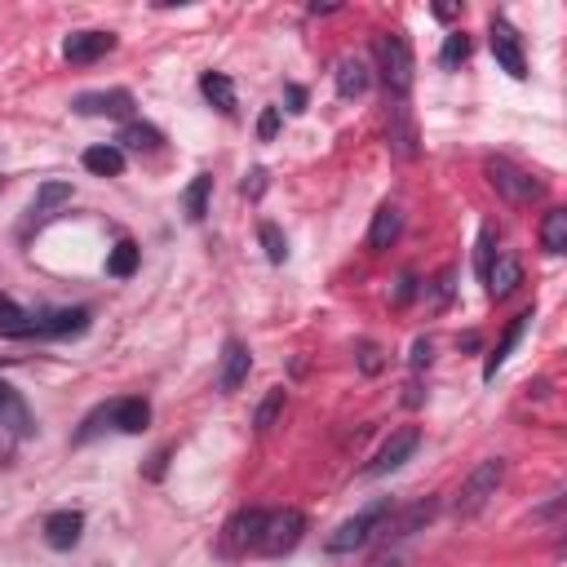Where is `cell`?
Instances as JSON below:
<instances>
[{"mask_svg":"<svg viewBox=\"0 0 567 567\" xmlns=\"http://www.w3.org/2000/svg\"><path fill=\"white\" fill-rule=\"evenodd\" d=\"M279 413H284V391H270V395L257 404V417H253V426L266 435V430L275 426V417H279Z\"/></svg>","mask_w":567,"mask_h":567,"instance_id":"32","label":"cell"},{"mask_svg":"<svg viewBox=\"0 0 567 567\" xmlns=\"http://www.w3.org/2000/svg\"><path fill=\"white\" fill-rule=\"evenodd\" d=\"M417 443H421V430H417V426H404V430H395V435L382 443V452H377V457L364 466V474H368V479H377V474H391V470H399V466H404V461L417 452Z\"/></svg>","mask_w":567,"mask_h":567,"instance_id":"7","label":"cell"},{"mask_svg":"<svg viewBox=\"0 0 567 567\" xmlns=\"http://www.w3.org/2000/svg\"><path fill=\"white\" fill-rule=\"evenodd\" d=\"M116 142H120V151H160V142H164V138H160V129H156V125H138V120H129V125L120 129V138H116Z\"/></svg>","mask_w":567,"mask_h":567,"instance_id":"25","label":"cell"},{"mask_svg":"<svg viewBox=\"0 0 567 567\" xmlns=\"http://www.w3.org/2000/svg\"><path fill=\"white\" fill-rule=\"evenodd\" d=\"M257 239H261V248H266V257H270L275 266L289 257V239H284V231H279L275 222H261V226H257Z\"/></svg>","mask_w":567,"mask_h":567,"instance_id":"29","label":"cell"},{"mask_svg":"<svg viewBox=\"0 0 567 567\" xmlns=\"http://www.w3.org/2000/svg\"><path fill=\"white\" fill-rule=\"evenodd\" d=\"M377 567H404V563H399V558H382Z\"/></svg>","mask_w":567,"mask_h":567,"instance_id":"41","label":"cell"},{"mask_svg":"<svg viewBox=\"0 0 567 567\" xmlns=\"http://www.w3.org/2000/svg\"><path fill=\"white\" fill-rule=\"evenodd\" d=\"M333 81H338V94L351 103V98H364L368 94V85H373V76H368V63L364 58H342L338 63V72H333Z\"/></svg>","mask_w":567,"mask_h":567,"instance_id":"19","label":"cell"},{"mask_svg":"<svg viewBox=\"0 0 567 567\" xmlns=\"http://www.w3.org/2000/svg\"><path fill=\"white\" fill-rule=\"evenodd\" d=\"M483 173H488V186H492L501 200H510V204H532V200H541V191H545L527 169H518V164L505 160V156H488V160H483Z\"/></svg>","mask_w":567,"mask_h":567,"instance_id":"2","label":"cell"},{"mask_svg":"<svg viewBox=\"0 0 567 567\" xmlns=\"http://www.w3.org/2000/svg\"><path fill=\"white\" fill-rule=\"evenodd\" d=\"M391 510H395L391 501H373L368 510H360L355 518H346V523L324 541V549H329V554H355V549H364L368 541H377V527L386 523Z\"/></svg>","mask_w":567,"mask_h":567,"instance_id":"4","label":"cell"},{"mask_svg":"<svg viewBox=\"0 0 567 567\" xmlns=\"http://www.w3.org/2000/svg\"><path fill=\"white\" fill-rule=\"evenodd\" d=\"M501 479H505V461L501 457H483L466 479H461V492H457V514L461 518H474L492 496H496V488H501Z\"/></svg>","mask_w":567,"mask_h":567,"instance_id":"3","label":"cell"},{"mask_svg":"<svg viewBox=\"0 0 567 567\" xmlns=\"http://www.w3.org/2000/svg\"><path fill=\"white\" fill-rule=\"evenodd\" d=\"M275 133H279V107H266V111H261V120H257V138H266V142H270Z\"/></svg>","mask_w":567,"mask_h":567,"instance_id":"36","label":"cell"},{"mask_svg":"<svg viewBox=\"0 0 567 567\" xmlns=\"http://www.w3.org/2000/svg\"><path fill=\"white\" fill-rule=\"evenodd\" d=\"M541 248L549 257L567 253V208H549L545 213V222H541Z\"/></svg>","mask_w":567,"mask_h":567,"instance_id":"24","label":"cell"},{"mask_svg":"<svg viewBox=\"0 0 567 567\" xmlns=\"http://www.w3.org/2000/svg\"><path fill=\"white\" fill-rule=\"evenodd\" d=\"M413 298H417V279L404 275V279H399V289H395V307H408Z\"/></svg>","mask_w":567,"mask_h":567,"instance_id":"38","label":"cell"},{"mask_svg":"<svg viewBox=\"0 0 567 567\" xmlns=\"http://www.w3.org/2000/svg\"><path fill=\"white\" fill-rule=\"evenodd\" d=\"M200 94H204L222 116H235V85H231V76L204 72V76H200Z\"/></svg>","mask_w":567,"mask_h":567,"instance_id":"22","label":"cell"},{"mask_svg":"<svg viewBox=\"0 0 567 567\" xmlns=\"http://www.w3.org/2000/svg\"><path fill=\"white\" fill-rule=\"evenodd\" d=\"M302 536H307V514H302V510H275V514H266V527H261L257 554L279 558V554L298 549V541H302Z\"/></svg>","mask_w":567,"mask_h":567,"instance_id":"5","label":"cell"},{"mask_svg":"<svg viewBox=\"0 0 567 567\" xmlns=\"http://www.w3.org/2000/svg\"><path fill=\"white\" fill-rule=\"evenodd\" d=\"M399 231H404V213H399L395 204H382V208L373 213V226H368V248H373V253H386V248L399 239Z\"/></svg>","mask_w":567,"mask_h":567,"instance_id":"18","label":"cell"},{"mask_svg":"<svg viewBox=\"0 0 567 567\" xmlns=\"http://www.w3.org/2000/svg\"><path fill=\"white\" fill-rule=\"evenodd\" d=\"M483 284H488V298L492 302H505L518 284H523V266H518V257L514 253H496V261H488V270H483Z\"/></svg>","mask_w":567,"mask_h":567,"instance_id":"13","label":"cell"},{"mask_svg":"<svg viewBox=\"0 0 567 567\" xmlns=\"http://www.w3.org/2000/svg\"><path fill=\"white\" fill-rule=\"evenodd\" d=\"M261 527H266V510H239V514L222 527V549H226V554H248V549H257Z\"/></svg>","mask_w":567,"mask_h":567,"instance_id":"9","label":"cell"},{"mask_svg":"<svg viewBox=\"0 0 567 567\" xmlns=\"http://www.w3.org/2000/svg\"><path fill=\"white\" fill-rule=\"evenodd\" d=\"M103 426H111V404H107V408H98V413H89V421L81 426V435H76V443H89V439H94V435H98Z\"/></svg>","mask_w":567,"mask_h":567,"instance_id":"33","label":"cell"},{"mask_svg":"<svg viewBox=\"0 0 567 567\" xmlns=\"http://www.w3.org/2000/svg\"><path fill=\"white\" fill-rule=\"evenodd\" d=\"M208 195H213V178H208V173H200V178L186 186V195H182V204H186V217H191V222H200V217L208 213Z\"/></svg>","mask_w":567,"mask_h":567,"instance_id":"27","label":"cell"},{"mask_svg":"<svg viewBox=\"0 0 567 567\" xmlns=\"http://www.w3.org/2000/svg\"><path fill=\"white\" fill-rule=\"evenodd\" d=\"M72 200V182H45L41 191H36V204H32V213H54L58 204H67Z\"/></svg>","mask_w":567,"mask_h":567,"instance_id":"31","label":"cell"},{"mask_svg":"<svg viewBox=\"0 0 567 567\" xmlns=\"http://www.w3.org/2000/svg\"><path fill=\"white\" fill-rule=\"evenodd\" d=\"M452 279H457V270H452V266L435 279V311H443V307H448V298H452Z\"/></svg>","mask_w":567,"mask_h":567,"instance_id":"35","label":"cell"},{"mask_svg":"<svg viewBox=\"0 0 567 567\" xmlns=\"http://www.w3.org/2000/svg\"><path fill=\"white\" fill-rule=\"evenodd\" d=\"M261 186H266V173H261V169H253V173L244 178V195H261Z\"/></svg>","mask_w":567,"mask_h":567,"instance_id":"40","label":"cell"},{"mask_svg":"<svg viewBox=\"0 0 567 567\" xmlns=\"http://www.w3.org/2000/svg\"><path fill=\"white\" fill-rule=\"evenodd\" d=\"M111 50H116V36H111V32H72V36L63 41V58L76 63V67L98 63V58H107Z\"/></svg>","mask_w":567,"mask_h":567,"instance_id":"11","label":"cell"},{"mask_svg":"<svg viewBox=\"0 0 567 567\" xmlns=\"http://www.w3.org/2000/svg\"><path fill=\"white\" fill-rule=\"evenodd\" d=\"M527 324H532V311H523V315H514V324L505 329V338H501V346H496V351L488 355V364H483V382H492V377H496V368H501V364L510 360V351L518 346V338H523V329H527Z\"/></svg>","mask_w":567,"mask_h":567,"instance_id":"23","label":"cell"},{"mask_svg":"<svg viewBox=\"0 0 567 567\" xmlns=\"http://www.w3.org/2000/svg\"><path fill=\"white\" fill-rule=\"evenodd\" d=\"M0 426H10V435H19V439H32L36 435V421H32L23 395L14 386H6V382H0Z\"/></svg>","mask_w":567,"mask_h":567,"instance_id":"16","label":"cell"},{"mask_svg":"<svg viewBox=\"0 0 567 567\" xmlns=\"http://www.w3.org/2000/svg\"><path fill=\"white\" fill-rule=\"evenodd\" d=\"M0 338H36V315L0 293Z\"/></svg>","mask_w":567,"mask_h":567,"instance_id":"21","label":"cell"},{"mask_svg":"<svg viewBox=\"0 0 567 567\" xmlns=\"http://www.w3.org/2000/svg\"><path fill=\"white\" fill-rule=\"evenodd\" d=\"M89 311L76 307V311H50V315H36V338H81L89 329Z\"/></svg>","mask_w":567,"mask_h":567,"instance_id":"17","label":"cell"},{"mask_svg":"<svg viewBox=\"0 0 567 567\" xmlns=\"http://www.w3.org/2000/svg\"><path fill=\"white\" fill-rule=\"evenodd\" d=\"M373 50H377V67H382L386 94H391V98H399V103H408V94H413V72H417L408 41H404L399 32H386V36H377V45H373Z\"/></svg>","mask_w":567,"mask_h":567,"instance_id":"1","label":"cell"},{"mask_svg":"<svg viewBox=\"0 0 567 567\" xmlns=\"http://www.w3.org/2000/svg\"><path fill=\"white\" fill-rule=\"evenodd\" d=\"M85 169L98 178H120L125 173V151L120 147H89L85 151Z\"/></svg>","mask_w":567,"mask_h":567,"instance_id":"26","label":"cell"},{"mask_svg":"<svg viewBox=\"0 0 567 567\" xmlns=\"http://www.w3.org/2000/svg\"><path fill=\"white\" fill-rule=\"evenodd\" d=\"M466 58H470V36H466V32H452V36L443 41V54H439V67H443V72H457V67H461Z\"/></svg>","mask_w":567,"mask_h":567,"instance_id":"30","label":"cell"},{"mask_svg":"<svg viewBox=\"0 0 567 567\" xmlns=\"http://www.w3.org/2000/svg\"><path fill=\"white\" fill-rule=\"evenodd\" d=\"M435 496H421V501H413L408 510H391L386 514V523L377 527V541H404V536H413V532H421L430 518H435Z\"/></svg>","mask_w":567,"mask_h":567,"instance_id":"8","label":"cell"},{"mask_svg":"<svg viewBox=\"0 0 567 567\" xmlns=\"http://www.w3.org/2000/svg\"><path fill=\"white\" fill-rule=\"evenodd\" d=\"M81 536H85V514H81V510H54V514L45 518V541H50V549H76Z\"/></svg>","mask_w":567,"mask_h":567,"instance_id":"15","label":"cell"},{"mask_svg":"<svg viewBox=\"0 0 567 567\" xmlns=\"http://www.w3.org/2000/svg\"><path fill=\"white\" fill-rule=\"evenodd\" d=\"M111 426L125 435H142L151 426V404L147 399H116L111 404Z\"/></svg>","mask_w":567,"mask_h":567,"instance_id":"20","label":"cell"},{"mask_svg":"<svg viewBox=\"0 0 567 567\" xmlns=\"http://www.w3.org/2000/svg\"><path fill=\"white\" fill-rule=\"evenodd\" d=\"M488 41H492V54H496L501 72H505V76H514V81H523V76H527V54H523L518 32H514L505 19H496V14H492V23H488Z\"/></svg>","mask_w":567,"mask_h":567,"instance_id":"6","label":"cell"},{"mask_svg":"<svg viewBox=\"0 0 567 567\" xmlns=\"http://www.w3.org/2000/svg\"><path fill=\"white\" fill-rule=\"evenodd\" d=\"M133 270H138V244H133V239H120V244L111 248V257H107V275L129 279Z\"/></svg>","mask_w":567,"mask_h":567,"instance_id":"28","label":"cell"},{"mask_svg":"<svg viewBox=\"0 0 567 567\" xmlns=\"http://www.w3.org/2000/svg\"><path fill=\"white\" fill-rule=\"evenodd\" d=\"M248 373H253V355H248V346H244L239 338H231V342L222 346V368H217L222 395H235V391L248 382Z\"/></svg>","mask_w":567,"mask_h":567,"instance_id":"12","label":"cell"},{"mask_svg":"<svg viewBox=\"0 0 567 567\" xmlns=\"http://www.w3.org/2000/svg\"><path fill=\"white\" fill-rule=\"evenodd\" d=\"M289 111H293V116L307 111V89H302V85H289Z\"/></svg>","mask_w":567,"mask_h":567,"instance_id":"39","label":"cell"},{"mask_svg":"<svg viewBox=\"0 0 567 567\" xmlns=\"http://www.w3.org/2000/svg\"><path fill=\"white\" fill-rule=\"evenodd\" d=\"M430 351H435V346H430V338H417V342H413V368H417V373H421V368L435 360Z\"/></svg>","mask_w":567,"mask_h":567,"instance_id":"37","label":"cell"},{"mask_svg":"<svg viewBox=\"0 0 567 567\" xmlns=\"http://www.w3.org/2000/svg\"><path fill=\"white\" fill-rule=\"evenodd\" d=\"M76 111H81V116H94V120H129V111H133V94H129V89L81 94V98H76Z\"/></svg>","mask_w":567,"mask_h":567,"instance_id":"10","label":"cell"},{"mask_svg":"<svg viewBox=\"0 0 567 567\" xmlns=\"http://www.w3.org/2000/svg\"><path fill=\"white\" fill-rule=\"evenodd\" d=\"M386 138H391V147H395L404 160L417 156V125H413L408 103H399V98H391V111H386Z\"/></svg>","mask_w":567,"mask_h":567,"instance_id":"14","label":"cell"},{"mask_svg":"<svg viewBox=\"0 0 567 567\" xmlns=\"http://www.w3.org/2000/svg\"><path fill=\"white\" fill-rule=\"evenodd\" d=\"M360 368H364L368 377L386 368V360H382V346H377V342H364V346H360Z\"/></svg>","mask_w":567,"mask_h":567,"instance_id":"34","label":"cell"}]
</instances>
